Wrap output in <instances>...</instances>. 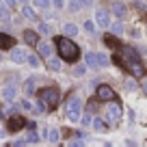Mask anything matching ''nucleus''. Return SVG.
<instances>
[{
    "mask_svg": "<svg viewBox=\"0 0 147 147\" xmlns=\"http://www.w3.org/2000/svg\"><path fill=\"white\" fill-rule=\"evenodd\" d=\"M22 15L26 20H37V11L32 9V7H28V5H22Z\"/></svg>",
    "mask_w": 147,
    "mask_h": 147,
    "instance_id": "a211bd4d",
    "label": "nucleus"
},
{
    "mask_svg": "<svg viewBox=\"0 0 147 147\" xmlns=\"http://www.w3.org/2000/svg\"><path fill=\"white\" fill-rule=\"evenodd\" d=\"M52 5H54L56 9H63V7H65V2H63V0H52Z\"/></svg>",
    "mask_w": 147,
    "mask_h": 147,
    "instance_id": "2f4dec72",
    "label": "nucleus"
},
{
    "mask_svg": "<svg viewBox=\"0 0 147 147\" xmlns=\"http://www.w3.org/2000/svg\"><path fill=\"white\" fill-rule=\"evenodd\" d=\"M93 128H95L97 132H106V130H108V123L102 121V119H93Z\"/></svg>",
    "mask_w": 147,
    "mask_h": 147,
    "instance_id": "b1692460",
    "label": "nucleus"
},
{
    "mask_svg": "<svg viewBox=\"0 0 147 147\" xmlns=\"http://www.w3.org/2000/svg\"><path fill=\"white\" fill-rule=\"evenodd\" d=\"M95 59H97V65H100V67H108V65H110V59L104 54V52H97Z\"/></svg>",
    "mask_w": 147,
    "mask_h": 147,
    "instance_id": "412c9836",
    "label": "nucleus"
},
{
    "mask_svg": "<svg viewBox=\"0 0 147 147\" xmlns=\"http://www.w3.org/2000/svg\"><path fill=\"white\" fill-rule=\"evenodd\" d=\"M65 117L71 123H78L80 121V117H82V102H80V97H69L67 108H65Z\"/></svg>",
    "mask_w": 147,
    "mask_h": 147,
    "instance_id": "7ed1b4c3",
    "label": "nucleus"
},
{
    "mask_svg": "<svg viewBox=\"0 0 147 147\" xmlns=\"http://www.w3.org/2000/svg\"><path fill=\"white\" fill-rule=\"evenodd\" d=\"M78 5H80V7H91L93 0H78Z\"/></svg>",
    "mask_w": 147,
    "mask_h": 147,
    "instance_id": "473e14b6",
    "label": "nucleus"
},
{
    "mask_svg": "<svg viewBox=\"0 0 147 147\" xmlns=\"http://www.w3.org/2000/svg\"><path fill=\"white\" fill-rule=\"evenodd\" d=\"M113 13H115L119 20L128 18V9H125V5H123V2H113Z\"/></svg>",
    "mask_w": 147,
    "mask_h": 147,
    "instance_id": "4468645a",
    "label": "nucleus"
},
{
    "mask_svg": "<svg viewBox=\"0 0 147 147\" xmlns=\"http://www.w3.org/2000/svg\"><path fill=\"white\" fill-rule=\"evenodd\" d=\"M95 24L104 30V28H110V13L106 9H95Z\"/></svg>",
    "mask_w": 147,
    "mask_h": 147,
    "instance_id": "0eeeda50",
    "label": "nucleus"
},
{
    "mask_svg": "<svg viewBox=\"0 0 147 147\" xmlns=\"http://www.w3.org/2000/svg\"><path fill=\"white\" fill-rule=\"evenodd\" d=\"M24 125H26V119L20 117V115H13V117L7 119V130H9V132H18V130H22Z\"/></svg>",
    "mask_w": 147,
    "mask_h": 147,
    "instance_id": "6e6552de",
    "label": "nucleus"
},
{
    "mask_svg": "<svg viewBox=\"0 0 147 147\" xmlns=\"http://www.w3.org/2000/svg\"><path fill=\"white\" fill-rule=\"evenodd\" d=\"M26 63L30 65V67H39V56H37V54H28Z\"/></svg>",
    "mask_w": 147,
    "mask_h": 147,
    "instance_id": "c85d7f7f",
    "label": "nucleus"
},
{
    "mask_svg": "<svg viewBox=\"0 0 147 147\" xmlns=\"http://www.w3.org/2000/svg\"><path fill=\"white\" fill-rule=\"evenodd\" d=\"M54 43H56V50H59V56L63 61H67V63H76V61L80 59V50H78V46L71 41V37H56L54 39Z\"/></svg>",
    "mask_w": 147,
    "mask_h": 147,
    "instance_id": "f03ea898",
    "label": "nucleus"
},
{
    "mask_svg": "<svg viewBox=\"0 0 147 147\" xmlns=\"http://www.w3.org/2000/svg\"><path fill=\"white\" fill-rule=\"evenodd\" d=\"M145 91H147V82H145Z\"/></svg>",
    "mask_w": 147,
    "mask_h": 147,
    "instance_id": "ea45409f",
    "label": "nucleus"
},
{
    "mask_svg": "<svg viewBox=\"0 0 147 147\" xmlns=\"http://www.w3.org/2000/svg\"><path fill=\"white\" fill-rule=\"evenodd\" d=\"M24 41H26L28 46H37V43H39V30L26 28V30H24Z\"/></svg>",
    "mask_w": 147,
    "mask_h": 147,
    "instance_id": "9b49d317",
    "label": "nucleus"
},
{
    "mask_svg": "<svg viewBox=\"0 0 147 147\" xmlns=\"http://www.w3.org/2000/svg\"><path fill=\"white\" fill-rule=\"evenodd\" d=\"M80 123H82L84 128H89V125H93V115H91V113H84V115L80 117Z\"/></svg>",
    "mask_w": 147,
    "mask_h": 147,
    "instance_id": "a878e982",
    "label": "nucleus"
},
{
    "mask_svg": "<svg viewBox=\"0 0 147 147\" xmlns=\"http://www.w3.org/2000/svg\"><path fill=\"white\" fill-rule=\"evenodd\" d=\"M37 30H39V35H50V32H52V28L48 26L46 22H39V26H37Z\"/></svg>",
    "mask_w": 147,
    "mask_h": 147,
    "instance_id": "cd10ccee",
    "label": "nucleus"
},
{
    "mask_svg": "<svg viewBox=\"0 0 147 147\" xmlns=\"http://www.w3.org/2000/svg\"><path fill=\"white\" fill-rule=\"evenodd\" d=\"M63 32H65L67 37H76V35H78V26L69 22V24H65V26H63Z\"/></svg>",
    "mask_w": 147,
    "mask_h": 147,
    "instance_id": "aec40b11",
    "label": "nucleus"
},
{
    "mask_svg": "<svg viewBox=\"0 0 147 147\" xmlns=\"http://www.w3.org/2000/svg\"><path fill=\"white\" fill-rule=\"evenodd\" d=\"M15 95H18V89H15L13 84H7V87L2 89V97H5V102H7V104L15 102Z\"/></svg>",
    "mask_w": 147,
    "mask_h": 147,
    "instance_id": "f8f14e48",
    "label": "nucleus"
},
{
    "mask_svg": "<svg viewBox=\"0 0 147 147\" xmlns=\"http://www.w3.org/2000/svg\"><path fill=\"white\" fill-rule=\"evenodd\" d=\"M125 87H128L130 91H132V89H134V80H125Z\"/></svg>",
    "mask_w": 147,
    "mask_h": 147,
    "instance_id": "f704fd0d",
    "label": "nucleus"
},
{
    "mask_svg": "<svg viewBox=\"0 0 147 147\" xmlns=\"http://www.w3.org/2000/svg\"><path fill=\"white\" fill-rule=\"evenodd\" d=\"M121 115H123L121 104H117L115 100L108 102V106H106V113H104V117H106V121H108V125H117V123H119V119H121Z\"/></svg>",
    "mask_w": 147,
    "mask_h": 147,
    "instance_id": "39448f33",
    "label": "nucleus"
},
{
    "mask_svg": "<svg viewBox=\"0 0 147 147\" xmlns=\"http://www.w3.org/2000/svg\"><path fill=\"white\" fill-rule=\"evenodd\" d=\"M134 2H138V0H134Z\"/></svg>",
    "mask_w": 147,
    "mask_h": 147,
    "instance_id": "a19ab883",
    "label": "nucleus"
},
{
    "mask_svg": "<svg viewBox=\"0 0 147 147\" xmlns=\"http://www.w3.org/2000/svg\"><path fill=\"white\" fill-rule=\"evenodd\" d=\"M128 35H130V37H138V30H136V28H132V30H130Z\"/></svg>",
    "mask_w": 147,
    "mask_h": 147,
    "instance_id": "e433bc0d",
    "label": "nucleus"
},
{
    "mask_svg": "<svg viewBox=\"0 0 147 147\" xmlns=\"http://www.w3.org/2000/svg\"><path fill=\"white\" fill-rule=\"evenodd\" d=\"M84 30H87L89 35H93V30H95V20H93V22L87 20V22H84Z\"/></svg>",
    "mask_w": 147,
    "mask_h": 147,
    "instance_id": "c756f323",
    "label": "nucleus"
},
{
    "mask_svg": "<svg viewBox=\"0 0 147 147\" xmlns=\"http://www.w3.org/2000/svg\"><path fill=\"white\" fill-rule=\"evenodd\" d=\"M5 2H7V7H9V9H13V7H15V0H5Z\"/></svg>",
    "mask_w": 147,
    "mask_h": 147,
    "instance_id": "c9c22d12",
    "label": "nucleus"
},
{
    "mask_svg": "<svg viewBox=\"0 0 147 147\" xmlns=\"http://www.w3.org/2000/svg\"><path fill=\"white\" fill-rule=\"evenodd\" d=\"M50 2H52V0H32V5H35L37 9H43V11L50 9Z\"/></svg>",
    "mask_w": 147,
    "mask_h": 147,
    "instance_id": "bb28decb",
    "label": "nucleus"
},
{
    "mask_svg": "<svg viewBox=\"0 0 147 147\" xmlns=\"http://www.w3.org/2000/svg\"><path fill=\"white\" fill-rule=\"evenodd\" d=\"M115 63L123 65V67L132 74L134 78H143V76H145V71H147L145 65H143L141 59H138L136 50H134V48H130V46H125V48H121V50H119V54L115 56Z\"/></svg>",
    "mask_w": 147,
    "mask_h": 147,
    "instance_id": "f257e3e1",
    "label": "nucleus"
},
{
    "mask_svg": "<svg viewBox=\"0 0 147 147\" xmlns=\"http://www.w3.org/2000/svg\"><path fill=\"white\" fill-rule=\"evenodd\" d=\"M37 97H41L50 108H54V106L59 104V100H61V93H59L56 87H43V89L37 91Z\"/></svg>",
    "mask_w": 147,
    "mask_h": 147,
    "instance_id": "20e7f679",
    "label": "nucleus"
},
{
    "mask_svg": "<svg viewBox=\"0 0 147 147\" xmlns=\"http://www.w3.org/2000/svg\"><path fill=\"white\" fill-rule=\"evenodd\" d=\"M110 32H115L117 37H121V35H123V24H121V22L110 24Z\"/></svg>",
    "mask_w": 147,
    "mask_h": 147,
    "instance_id": "393cba45",
    "label": "nucleus"
},
{
    "mask_svg": "<svg viewBox=\"0 0 147 147\" xmlns=\"http://www.w3.org/2000/svg\"><path fill=\"white\" fill-rule=\"evenodd\" d=\"M11 59H13L15 63H26L28 52L24 50V48H11Z\"/></svg>",
    "mask_w": 147,
    "mask_h": 147,
    "instance_id": "1a4fd4ad",
    "label": "nucleus"
},
{
    "mask_svg": "<svg viewBox=\"0 0 147 147\" xmlns=\"http://www.w3.org/2000/svg\"><path fill=\"white\" fill-rule=\"evenodd\" d=\"M15 48V39L7 32H0V50H11Z\"/></svg>",
    "mask_w": 147,
    "mask_h": 147,
    "instance_id": "9d476101",
    "label": "nucleus"
},
{
    "mask_svg": "<svg viewBox=\"0 0 147 147\" xmlns=\"http://www.w3.org/2000/svg\"><path fill=\"white\" fill-rule=\"evenodd\" d=\"M22 108H24V110H32V104H30L28 100H24V102H22Z\"/></svg>",
    "mask_w": 147,
    "mask_h": 147,
    "instance_id": "7c9ffc66",
    "label": "nucleus"
},
{
    "mask_svg": "<svg viewBox=\"0 0 147 147\" xmlns=\"http://www.w3.org/2000/svg\"><path fill=\"white\" fill-rule=\"evenodd\" d=\"M48 108H50V106H48V104H46V102H43V100H41V97H39V100H37V102H35V106H32V110H35L37 115H43V113H46V110H48Z\"/></svg>",
    "mask_w": 147,
    "mask_h": 147,
    "instance_id": "f3484780",
    "label": "nucleus"
},
{
    "mask_svg": "<svg viewBox=\"0 0 147 147\" xmlns=\"http://www.w3.org/2000/svg\"><path fill=\"white\" fill-rule=\"evenodd\" d=\"M0 119H2V108H0Z\"/></svg>",
    "mask_w": 147,
    "mask_h": 147,
    "instance_id": "58836bf2",
    "label": "nucleus"
},
{
    "mask_svg": "<svg viewBox=\"0 0 147 147\" xmlns=\"http://www.w3.org/2000/svg\"><path fill=\"white\" fill-rule=\"evenodd\" d=\"M115 37H117L115 32H110V35H104V43H106L108 48H113V50H119V41H117Z\"/></svg>",
    "mask_w": 147,
    "mask_h": 147,
    "instance_id": "2eb2a0df",
    "label": "nucleus"
},
{
    "mask_svg": "<svg viewBox=\"0 0 147 147\" xmlns=\"http://www.w3.org/2000/svg\"><path fill=\"white\" fill-rule=\"evenodd\" d=\"M97 100L100 102H113V100H117V93L108 84H100L97 87Z\"/></svg>",
    "mask_w": 147,
    "mask_h": 147,
    "instance_id": "423d86ee",
    "label": "nucleus"
},
{
    "mask_svg": "<svg viewBox=\"0 0 147 147\" xmlns=\"http://www.w3.org/2000/svg\"><path fill=\"white\" fill-rule=\"evenodd\" d=\"M18 2H22V5H26V2H28V0H18Z\"/></svg>",
    "mask_w": 147,
    "mask_h": 147,
    "instance_id": "4c0bfd02",
    "label": "nucleus"
},
{
    "mask_svg": "<svg viewBox=\"0 0 147 147\" xmlns=\"http://www.w3.org/2000/svg\"><path fill=\"white\" fill-rule=\"evenodd\" d=\"M84 69H87V67H76V69H74V74H76V76H82Z\"/></svg>",
    "mask_w": 147,
    "mask_h": 147,
    "instance_id": "72a5a7b5",
    "label": "nucleus"
},
{
    "mask_svg": "<svg viewBox=\"0 0 147 147\" xmlns=\"http://www.w3.org/2000/svg\"><path fill=\"white\" fill-rule=\"evenodd\" d=\"M37 52H39V56H43V59H50L52 56V46L48 41H41V43H37Z\"/></svg>",
    "mask_w": 147,
    "mask_h": 147,
    "instance_id": "ddd939ff",
    "label": "nucleus"
},
{
    "mask_svg": "<svg viewBox=\"0 0 147 147\" xmlns=\"http://www.w3.org/2000/svg\"><path fill=\"white\" fill-rule=\"evenodd\" d=\"M46 63H48V67L54 69V71H61V69H63V63H61V59H56V56H50V59H46Z\"/></svg>",
    "mask_w": 147,
    "mask_h": 147,
    "instance_id": "dca6fc26",
    "label": "nucleus"
},
{
    "mask_svg": "<svg viewBox=\"0 0 147 147\" xmlns=\"http://www.w3.org/2000/svg\"><path fill=\"white\" fill-rule=\"evenodd\" d=\"M84 63H87L89 67H93V69H100L97 59H95V54H93V52H87V54H84Z\"/></svg>",
    "mask_w": 147,
    "mask_h": 147,
    "instance_id": "6ab92c4d",
    "label": "nucleus"
},
{
    "mask_svg": "<svg viewBox=\"0 0 147 147\" xmlns=\"http://www.w3.org/2000/svg\"><path fill=\"white\" fill-rule=\"evenodd\" d=\"M59 138H61V132L56 128H50L48 130V141L50 143H59Z\"/></svg>",
    "mask_w": 147,
    "mask_h": 147,
    "instance_id": "4be33fe9",
    "label": "nucleus"
},
{
    "mask_svg": "<svg viewBox=\"0 0 147 147\" xmlns=\"http://www.w3.org/2000/svg\"><path fill=\"white\" fill-rule=\"evenodd\" d=\"M24 93H26V95H32V93H35V78L26 80V84H24Z\"/></svg>",
    "mask_w": 147,
    "mask_h": 147,
    "instance_id": "5701e85b",
    "label": "nucleus"
}]
</instances>
